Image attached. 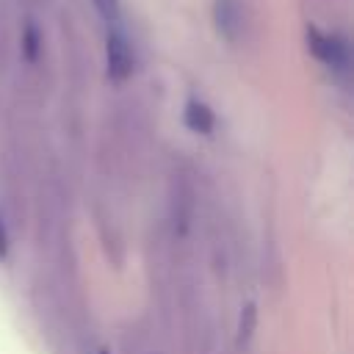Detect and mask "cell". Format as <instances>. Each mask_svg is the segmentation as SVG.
<instances>
[{"instance_id":"ba28073f","label":"cell","mask_w":354,"mask_h":354,"mask_svg":"<svg viewBox=\"0 0 354 354\" xmlns=\"http://www.w3.org/2000/svg\"><path fill=\"white\" fill-rule=\"evenodd\" d=\"M8 254V230H6V221L0 216V260H6Z\"/></svg>"},{"instance_id":"5b68a950","label":"cell","mask_w":354,"mask_h":354,"mask_svg":"<svg viewBox=\"0 0 354 354\" xmlns=\"http://www.w3.org/2000/svg\"><path fill=\"white\" fill-rule=\"evenodd\" d=\"M97 17L102 19V28L105 30H113V28H124V14H122V0H91Z\"/></svg>"},{"instance_id":"52a82bcc","label":"cell","mask_w":354,"mask_h":354,"mask_svg":"<svg viewBox=\"0 0 354 354\" xmlns=\"http://www.w3.org/2000/svg\"><path fill=\"white\" fill-rule=\"evenodd\" d=\"M39 50H41V33H39V28L28 25L25 33H22V53H25L28 61H36L39 58Z\"/></svg>"},{"instance_id":"9c48e42d","label":"cell","mask_w":354,"mask_h":354,"mask_svg":"<svg viewBox=\"0 0 354 354\" xmlns=\"http://www.w3.org/2000/svg\"><path fill=\"white\" fill-rule=\"evenodd\" d=\"M100 354H108V348H102V351H100Z\"/></svg>"},{"instance_id":"3957f363","label":"cell","mask_w":354,"mask_h":354,"mask_svg":"<svg viewBox=\"0 0 354 354\" xmlns=\"http://www.w3.org/2000/svg\"><path fill=\"white\" fill-rule=\"evenodd\" d=\"M213 28L224 41H238L246 30V3L243 0H213L210 6Z\"/></svg>"},{"instance_id":"277c9868","label":"cell","mask_w":354,"mask_h":354,"mask_svg":"<svg viewBox=\"0 0 354 354\" xmlns=\"http://www.w3.org/2000/svg\"><path fill=\"white\" fill-rule=\"evenodd\" d=\"M183 122L202 136H210L216 130V113L202 102V100H188L183 108Z\"/></svg>"},{"instance_id":"6da1fadb","label":"cell","mask_w":354,"mask_h":354,"mask_svg":"<svg viewBox=\"0 0 354 354\" xmlns=\"http://www.w3.org/2000/svg\"><path fill=\"white\" fill-rule=\"evenodd\" d=\"M307 47L329 72H335L340 77L348 75V69H351V47H348V39L343 33L321 30V28L310 25L307 28Z\"/></svg>"},{"instance_id":"8992f818","label":"cell","mask_w":354,"mask_h":354,"mask_svg":"<svg viewBox=\"0 0 354 354\" xmlns=\"http://www.w3.org/2000/svg\"><path fill=\"white\" fill-rule=\"evenodd\" d=\"M254 324H257V307L254 304H246L243 313H241V321H238V346H243L252 337Z\"/></svg>"},{"instance_id":"7a4b0ae2","label":"cell","mask_w":354,"mask_h":354,"mask_svg":"<svg viewBox=\"0 0 354 354\" xmlns=\"http://www.w3.org/2000/svg\"><path fill=\"white\" fill-rule=\"evenodd\" d=\"M133 66H136V53H133L127 25L105 30V69H108V77L127 80L133 75Z\"/></svg>"}]
</instances>
